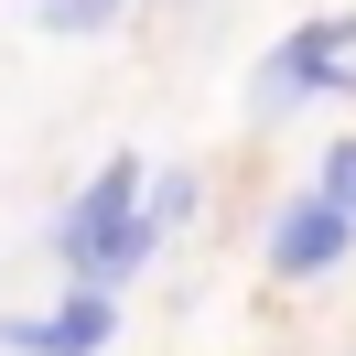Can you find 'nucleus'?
Masks as SVG:
<instances>
[{
	"label": "nucleus",
	"mask_w": 356,
	"mask_h": 356,
	"mask_svg": "<svg viewBox=\"0 0 356 356\" xmlns=\"http://www.w3.org/2000/svg\"><path fill=\"white\" fill-rule=\"evenodd\" d=\"M152 248H162V227H152V205H140V152L97 162V184L54 216V259H65L76 281H108V291H119Z\"/></svg>",
	"instance_id": "f257e3e1"
},
{
	"label": "nucleus",
	"mask_w": 356,
	"mask_h": 356,
	"mask_svg": "<svg viewBox=\"0 0 356 356\" xmlns=\"http://www.w3.org/2000/svg\"><path fill=\"white\" fill-rule=\"evenodd\" d=\"M119 334V291L108 281H76L54 313H0V346L11 356H97Z\"/></svg>",
	"instance_id": "f03ea898"
},
{
	"label": "nucleus",
	"mask_w": 356,
	"mask_h": 356,
	"mask_svg": "<svg viewBox=\"0 0 356 356\" xmlns=\"http://www.w3.org/2000/svg\"><path fill=\"white\" fill-rule=\"evenodd\" d=\"M346 248H356V216H346V205H324V195H302V205L270 216V270H281V281H324Z\"/></svg>",
	"instance_id": "20e7f679"
},
{
	"label": "nucleus",
	"mask_w": 356,
	"mask_h": 356,
	"mask_svg": "<svg viewBox=\"0 0 356 356\" xmlns=\"http://www.w3.org/2000/svg\"><path fill=\"white\" fill-rule=\"evenodd\" d=\"M313 87H356V22L334 11V22H302V33H281L270 44V76H259V97L281 108V97H313Z\"/></svg>",
	"instance_id": "7ed1b4c3"
},
{
	"label": "nucleus",
	"mask_w": 356,
	"mask_h": 356,
	"mask_svg": "<svg viewBox=\"0 0 356 356\" xmlns=\"http://www.w3.org/2000/svg\"><path fill=\"white\" fill-rule=\"evenodd\" d=\"M119 11H130V0H44V22H54V33H108Z\"/></svg>",
	"instance_id": "39448f33"
},
{
	"label": "nucleus",
	"mask_w": 356,
	"mask_h": 356,
	"mask_svg": "<svg viewBox=\"0 0 356 356\" xmlns=\"http://www.w3.org/2000/svg\"><path fill=\"white\" fill-rule=\"evenodd\" d=\"M140 205H152V227H184L195 216V173H162V195H140Z\"/></svg>",
	"instance_id": "0eeeda50"
},
{
	"label": "nucleus",
	"mask_w": 356,
	"mask_h": 356,
	"mask_svg": "<svg viewBox=\"0 0 356 356\" xmlns=\"http://www.w3.org/2000/svg\"><path fill=\"white\" fill-rule=\"evenodd\" d=\"M313 195L356 216V140H334V152H324V173H313Z\"/></svg>",
	"instance_id": "423d86ee"
}]
</instances>
